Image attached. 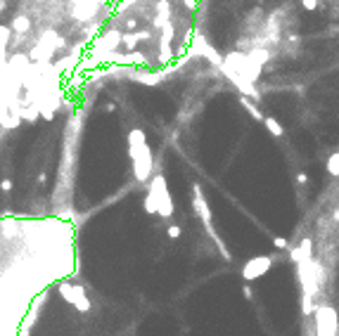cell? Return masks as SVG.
<instances>
[{
    "instance_id": "obj_1",
    "label": "cell",
    "mask_w": 339,
    "mask_h": 336,
    "mask_svg": "<svg viewBox=\"0 0 339 336\" xmlns=\"http://www.w3.org/2000/svg\"><path fill=\"white\" fill-rule=\"evenodd\" d=\"M145 211L149 215H159V218H171L173 211H176V206H173V199H171V192L166 187V178L164 173H159L152 178V182H149L147 187V197H145Z\"/></svg>"
},
{
    "instance_id": "obj_2",
    "label": "cell",
    "mask_w": 339,
    "mask_h": 336,
    "mask_svg": "<svg viewBox=\"0 0 339 336\" xmlns=\"http://www.w3.org/2000/svg\"><path fill=\"white\" fill-rule=\"evenodd\" d=\"M315 315V336H337L339 332V315L335 306H320V308L313 310Z\"/></svg>"
},
{
    "instance_id": "obj_3",
    "label": "cell",
    "mask_w": 339,
    "mask_h": 336,
    "mask_svg": "<svg viewBox=\"0 0 339 336\" xmlns=\"http://www.w3.org/2000/svg\"><path fill=\"white\" fill-rule=\"evenodd\" d=\"M131 161H133V175H136V180L140 185H145L149 178H152V173H154V159H152L149 145H145V147L138 152L136 159H131Z\"/></svg>"
},
{
    "instance_id": "obj_4",
    "label": "cell",
    "mask_w": 339,
    "mask_h": 336,
    "mask_svg": "<svg viewBox=\"0 0 339 336\" xmlns=\"http://www.w3.org/2000/svg\"><path fill=\"white\" fill-rule=\"evenodd\" d=\"M275 263V256H256V258H249L242 268V280L244 282H254L258 277H263L271 265Z\"/></svg>"
},
{
    "instance_id": "obj_5",
    "label": "cell",
    "mask_w": 339,
    "mask_h": 336,
    "mask_svg": "<svg viewBox=\"0 0 339 336\" xmlns=\"http://www.w3.org/2000/svg\"><path fill=\"white\" fill-rule=\"evenodd\" d=\"M126 78H128V81L142 83V85H159V83L166 78V74H164V71H145V69L131 67L128 74H126Z\"/></svg>"
},
{
    "instance_id": "obj_6",
    "label": "cell",
    "mask_w": 339,
    "mask_h": 336,
    "mask_svg": "<svg viewBox=\"0 0 339 336\" xmlns=\"http://www.w3.org/2000/svg\"><path fill=\"white\" fill-rule=\"evenodd\" d=\"M147 145V135L142 128H133L131 133H128V156L131 159H136L138 152Z\"/></svg>"
},
{
    "instance_id": "obj_7",
    "label": "cell",
    "mask_w": 339,
    "mask_h": 336,
    "mask_svg": "<svg viewBox=\"0 0 339 336\" xmlns=\"http://www.w3.org/2000/svg\"><path fill=\"white\" fill-rule=\"evenodd\" d=\"M71 306L79 310V312H90V308H93V303H90L88 296H85L83 284H74V303H71Z\"/></svg>"
},
{
    "instance_id": "obj_8",
    "label": "cell",
    "mask_w": 339,
    "mask_h": 336,
    "mask_svg": "<svg viewBox=\"0 0 339 336\" xmlns=\"http://www.w3.org/2000/svg\"><path fill=\"white\" fill-rule=\"evenodd\" d=\"M311 251H313V242L311 239H304V242L289 254V258H292L294 263H304V260H311Z\"/></svg>"
},
{
    "instance_id": "obj_9",
    "label": "cell",
    "mask_w": 339,
    "mask_h": 336,
    "mask_svg": "<svg viewBox=\"0 0 339 336\" xmlns=\"http://www.w3.org/2000/svg\"><path fill=\"white\" fill-rule=\"evenodd\" d=\"M10 28H12V33H17V36H24V33H28V28H31V19H28L27 14H17V17H12Z\"/></svg>"
},
{
    "instance_id": "obj_10",
    "label": "cell",
    "mask_w": 339,
    "mask_h": 336,
    "mask_svg": "<svg viewBox=\"0 0 339 336\" xmlns=\"http://www.w3.org/2000/svg\"><path fill=\"white\" fill-rule=\"evenodd\" d=\"M247 57H249L254 64H258V67H266V62L271 59V50H266V48H252V50L247 52Z\"/></svg>"
},
{
    "instance_id": "obj_11",
    "label": "cell",
    "mask_w": 339,
    "mask_h": 336,
    "mask_svg": "<svg viewBox=\"0 0 339 336\" xmlns=\"http://www.w3.org/2000/svg\"><path fill=\"white\" fill-rule=\"evenodd\" d=\"M38 116H41V114H38V107H36L33 102L19 109V119H24V121H28V123H36L38 121Z\"/></svg>"
},
{
    "instance_id": "obj_12",
    "label": "cell",
    "mask_w": 339,
    "mask_h": 336,
    "mask_svg": "<svg viewBox=\"0 0 339 336\" xmlns=\"http://www.w3.org/2000/svg\"><path fill=\"white\" fill-rule=\"evenodd\" d=\"M138 43H140V36H138V31H126V33H121V45L131 52V50H136Z\"/></svg>"
},
{
    "instance_id": "obj_13",
    "label": "cell",
    "mask_w": 339,
    "mask_h": 336,
    "mask_svg": "<svg viewBox=\"0 0 339 336\" xmlns=\"http://www.w3.org/2000/svg\"><path fill=\"white\" fill-rule=\"evenodd\" d=\"M263 123H266V128L271 130L273 137H282V135H285V128L280 126L278 119H273V116H263Z\"/></svg>"
},
{
    "instance_id": "obj_14",
    "label": "cell",
    "mask_w": 339,
    "mask_h": 336,
    "mask_svg": "<svg viewBox=\"0 0 339 336\" xmlns=\"http://www.w3.org/2000/svg\"><path fill=\"white\" fill-rule=\"evenodd\" d=\"M240 104H242V107L247 109V111H249V114H252V116H254V119H256V121H263V114H261V111H258L256 102H252V100H249V97H244V95H240Z\"/></svg>"
},
{
    "instance_id": "obj_15",
    "label": "cell",
    "mask_w": 339,
    "mask_h": 336,
    "mask_svg": "<svg viewBox=\"0 0 339 336\" xmlns=\"http://www.w3.org/2000/svg\"><path fill=\"white\" fill-rule=\"evenodd\" d=\"M57 291H59V296H62L67 303H74V284L71 282H59Z\"/></svg>"
},
{
    "instance_id": "obj_16",
    "label": "cell",
    "mask_w": 339,
    "mask_h": 336,
    "mask_svg": "<svg viewBox=\"0 0 339 336\" xmlns=\"http://www.w3.org/2000/svg\"><path fill=\"white\" fill-rule=\"evenodd\" d=\"M325 168H327V173H330V175H335V178H337V175H339V152H335V154H330V156H327Z\"/></svg>"
},
{
    "instance_id": "obj_17",
    "label": "cell",
    "mask_w": 339,
    "mask_h": 336,
    "mask_svg": "<svg viewBox=\"0 0 339 336\" xmlns=\"http://www.w3.org/2000/svg\"><path fill=\"white\" fill-rule=\"evenodd\" d=\"M301 310H304V315H306V317H309L313 310H315V308H313V296L304 294V298H301Z\"/></svg>"
},
{
    "instance_id": "obj_18",
    "label": "cell",
    "mask_w": 339,
    "mask_h": 336,
    "mask_svg": "<svg viewBox=\"0 0 339 336\" xmlns=\"http://www.w3.org/2000/svg\"><path fill=\"white\" fill-rule=\"evenodd\" d=\"M273 246L280 249V251H285V249H289V242H287L285 237H273Z\"/></svg>"
},
{
    "instance_id": "obj_19",
    "label": "cell",
    "mask_w": 339,
    "mask_h": 336,
    "mask_svg": "<svg viewBox=\"0 0 339 336\" xmlns=\"http://www.w3.org/2000/svg\"><path fill=\"white\" fill-rule=\"evenodd\" d=\"M166 232H169V237H171V239H178V237L183 234L180 225H169V230H166Z\"/></svg>"
},
{
    "instance_id": "obj_20",
    "label": "cell",
    "mask_w": 339,
    "mask_h": 336,
    "mask_svg": "<svg viewBox=\"0 0 339 336\" xmlns=\"http://www.w3.org/2000/svg\"><path fill=\"white\" fill-rule=\"evenodd\" d=\"M0 189H2L5 194L12 192V180H10V178H2V180H0Z\"/></svg>"
},
{
    "instance_id": "obj_21",
    "label": "cell",
    "mask_w": 339,
    "mask_h": 336,
    "mask_svg": "<svg viewBox=\"0 0 339 336\" xmlns=\"http://www.w3.org/2000/svg\"><path fill=\"white\" fill-rule=\"evenodd\" d=\"M301 5H304V10H309V12L318 10V0H301Z\"/></svg>"
},
{
    "instance_id": "obj_22",
    "label": "cell",
    "mask_w": 339,
    "mask_h": 336,
    "mask_svg": "<svg viewBox=\"0 0 339 336\" xmlns=\"http://www.w3.org/2000/svg\"><path fill=\"white\" fill-rule=\"evenodd\" d=\"M244 298H249V301H252V298H254V291H252V286H249V284H244Z\"/></svg>"
},
{
    "instance_id": "obj_23",
    "label": "cell",
    "mask_w": 339,
    "mask_h": 336,
    "mask_svg": "<svg viewBox=\"0 0 339 336\" xmlns=\"http://www.w3.org/2000/svg\"><path fill=\"white\" fill-rule=\"evenodd\" d=\"M183 5H185V7H188V10H195V7H197V0H183Z\"/></svg>"
},
{
    "instance_id": "obj_24",
    "label": "cell",
    "mask_w": 339,
    "mask_h": 336,
    "mask_svg": "<svg viewBox=\"0 0 339 336\" xmlns=\"http://www.w3.org/2000/svg\"><path fill=\"white\" fill-rule=\"evenodd\" d=\"M297 182H299V185H306V182H309V175H306V173H299L297 175Z\"/></svg>"
},
{
    "instance_id": "obj_25",
    "label": "cell",
    "mask_w": 339,
    "mask_h": 336,
    "mask_svg": "<svg viewBox=\"0 0 339 336\" xmlns=\"http://www.w3.org/2000/svg\"><path fill=\"white\" fill-rule=\"evenodd\" d=\"M5 7H7V0H0V12H2Z\"/></svg>"
},
{
    "instance_id": "obj_26",
    "label": "cell",
    "mask_w": 339,
    "mask_h": 336,
    "mask_svg": "<svg viewBox=\"0 0 339 336\" xmlns=\"http://www.w3.org/2000/svg\"><path fill=\"white\" fill-rule=\"evenodd\" d=\"M335 223H339V208L335 211Z\"/></svg>"
}]
</instances>
